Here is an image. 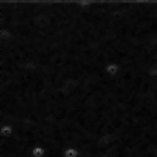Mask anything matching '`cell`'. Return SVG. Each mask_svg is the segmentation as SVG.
I'll list each match as a JSON object with an SVG mask.
<instances>
[{"mask_svg": "<svg viewBox=\"0 0 157 157\" xmlns=\"http://www.w3.org/2000/svg\"><path fill=\"white\" fill-rule=\"evenodd\" d=\"M29 153H31V156H33V157H46L48 150H46V147L36 144V146H34L33 149L29 150Z\"/></svg>", "mask_w": 157, "mask_h": 157, "instance_id": "obj_3", "label": "cell"}, {"mask_svg": "<svg viewBox=\"0 0 157 157\" xmlns=\"http://www.w3.org/2000/svg\"><path fill=\"white\" fill-rule=\"evenodd\" d=\"M14 133H16V129H14L13 125H10V124H2L0 125V137L9 139V137H13Z\"/></svg>", "mask_w": 157, "mask_h": 157, "instance_id": "obj_1", "label": "cell"}, {"mask_svg": "<svg viewBox=\"0 0 157 157\" xmlns=\"http://www.w3.org/2000/svg\"><path fill=\"white\" fill-rule=\"evenodd\" d=\"M156 157H157V153H156Z\"/></svg>", "mask_w": 157, "mask_h": 157, "instance_id": "obj_5", "label": "cell"}, {"mask_svg": "<svg viewBox=\"0 0 157 157\" xmlns=\"http://www.w3.org/2000/svg\"><path fill=\"white\" fill-rule=\"evenodd\" d=\"M105 73H107L109 77H117L119 73H121V65L117 62H112V63H108L105 65Z\"/></svg>", "mask_w": 157, "mask_h": 157, "instance_id": "obj_2", "label": "cell"}, {"mask_svg": "<svg viewBox=\"0 0 157 157\" xmlns=\"http://www.w3.org/2000/svg\"><path fill=\"white\" fill-rule=\"evenodd\" d=\"M63 157H80V150H78L77 147H66L65 150H63Z\"/></svg>", "mask_w": 157, "mask_h": 157, "instance_id": "obj_4", "label": "cell"}]
</instances>
